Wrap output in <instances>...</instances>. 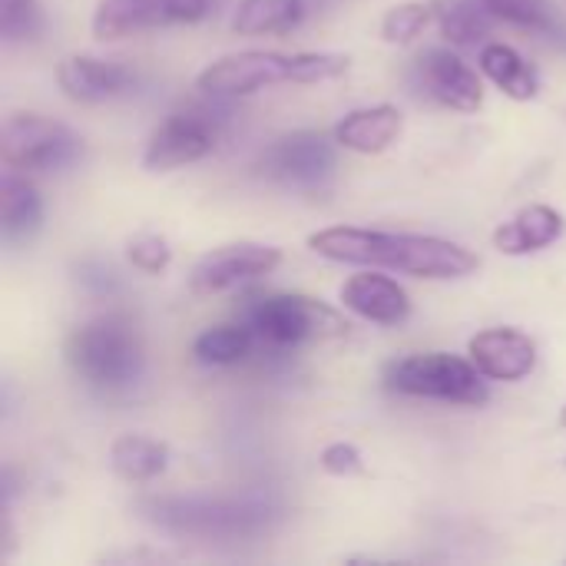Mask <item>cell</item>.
Listing matches in <instances>:
<instances>
[{"label":"cell","instance_id":"obj_1","mask_svg":"<svg viewBox=\"0 0 566 566\" xmlns=\"http://www.w3.org/2000/svg\"><path fill=\"white\" fill-rule=\"evenodd\" d=\"M308 249L328 262L391 269L415 279H461L478 269V255L461 242L415 232H381L361 226H332L308 235Z\"/></svg>","mask_w":566,"mask_h":566},{"label":"cell","instance_id":"obj_2","mask_svg":"<svg viewBox=\"0 0 566 566\" xmlns=\"http://www.w3.org/2000/svg\"><path fill=\"white\" fill-rule=\"evenodd\" d=\"M139 517L169 537L192 541H249L272 527L275 507L259 497H212V494H172L143 497Z\"/></svg>","mask_w":566,"mask_h":566},{"label":"cell","instance_id":"obj_3","mask_svg":"<svg viewBox=\"0 0 566 566\" xmlns=\"http://www.w3.org/2000/svg\"><path fill=\"white\" fill-rule=\"evenodd\" d=\"M73 375L99 395H123L146 371V345L139 325L123 312H106L70 332L63 345Z\"/></svg>","mask_w":566,"mask_h":566},{"label":"cell","instance_id":"obj_4","mask_svg":"<svg viewBox=\"0 0 566 566\" xmlns=\"http://www.w3.org/2000/svg\"><path fill=\"white\" fill-rule=\"evenodd\" d=\"M352 66L348 53H279V50H242L209 63L199 73V90L219 99L249 96L279 83H322L335 80Z\"/></svg>","mask_w":566,"mask_h":566},{"label":"cell","instance_id":"obj_5","mask_svg":"<svg viewBox=\"0 0 566 566\" xmlns=\"http://www.w3.org/2000/svg\"><path fill=\"white\" fill-rule=\"evenodd\" d=\"M245 325L252 328L255 342L269 348H298L305 342L342 338L348 332V322L335 308L298 292H272L249 298Z\"/></svg>","mask_w":566,"mask_h":566},{"label":"cell","instance_id":"obj_6","mask_svg":"<svg viewBox=\"0 0 566 566\" xmlns=\"http://www.w3.org/2000/svg\"><path fill=\"white\" fill-rule=\"evenodd\" d=\"M484 375L471 358H458L448 352H424L408 355L398 361H388L381 371V381L388 391L405 398H431V401H451V405H484L488 388L481 381Z\"/></svg>","mask_w":566,"mask_h":566},{"label":"cell","instance_id":"obj_7","mask_svg":"<svg viewBox=\"0 0 566 566\" xmlns=\"http://www.w3.org/2000/svg\"><path fill=\"white\" fill-rule=\"evenodd\" d=\"M83 139L43 113H10L0 129V159L13 172H53L76 163Z\"/></svg>","mask_w":566,"mask_h":566},{"label":"cell","instance_id":"obj_8","mask_svg":"<svg viewBox=\"0 0 566 566\" xmlns=\"http://www.w3.org/2000/svg\"><path fill=\"white\" fill-rule=\"evenodd\" d=\"M219 0H99L93 10V36L119 40L143 30L199 23L216 10Z\"/></svg>","mask_w":566,"mask_h":566},{"label":"cell","instance_id":"obj_9","mask_svg":"<svg viewBox=\"0 0 566 566\" xmlns=\"http://www.w3.org/2000/svg\"><path fill=\"white\" fill-rule=\"evenodd\" d=\"M282 262V249L265 242H229L212 252H206L189 275L192 292L199 295H219L229 289H239L242 282L262 279L275 272Z\"/></svg>","mask_w":566,"mask_h":566},{"label":"cell","instance_id":"obj_10","mask_svg":"<svg viewBox=\"0 0 566 566\" xmlns=\"http://www.w3.org/2000/svg\"><path fill=\"white\" fill-rule=\"evenodd\" d=\"M259 169L269 179L289 182V186H315L332 176L335 169V146L325 133L298 129L289 136H279L265 153L259 156Z\"/></svg>","mask_w":566,"mask_h":566},{"label":"cell","instance_id":"obj_11","mask_svg":"<svg viewBox=\"0 0 566 566\" xmlns=\"http://www.w3.org/2000/svg\"><path fill=\"white\" fill-rule=\"evenodd\" d=\"M216 149V126L202 113H172L163 119L143 153V166L149 172H166L179 166H192Z\"/></svg>","mask_w":566,"mask_h":566},{"label":"cell","instance_id":"obj_12","mask_svg":"<svg viewBox=\"0 0 566 566\" xmlns=\"http://www.w3.org/2000/svg\"><path fill=\"white\" fill-rule=\"evenodd\" d=\"M415 83L434 103L451 106V109H461V113H474L484 103L481 76L454 50H448V46L424 50L415 60Z\"/></svg>","mask_w":566,"mask_h":566},{"label":"cell","instance_id":"obj_13","mask_svg":"<svg viewBox=\"0 0 566 566\" xmlns=\"http://www.w3.org/2000/svg\"><path fill=\"white\" fill-rule=\"evenodd\" d=\"M56 86L73 103H106L129 93L136 86V73L119 60L73 53L56 63Z\"/></svg>","mask_w":566,"mask_h":566},{"label":"cell","instance_id":"obj_14","mask_svg":"<svg viewBox=\"0 0 566 566\" xmlns=\"http://www.w3.org/2000/svg\"><path fill=\"white\" fill-rule=\"evenodd\" d=\"M471 361L491 381H521L537 365V345L517 328H488L468 345Z\"/></svg>","mask_w":566,"mask_h":566},{"label":"cell","instance_id":"obj_15","mask_svg":"<svg viewBox=\"0 0 566 566\" xmlns=\"http://www.w3.org/2000/svg\"><path fill=\"white\" fill-rule=\"evenodd\" d=\"M342 305L348 312H355L358 318L371 322V325H401L411 315V298L408 292L388 279V275H352L342 285Z\"/></svg>","mask_w":566,"mask_h":566},{"label":"cell","instance_id":"obj_16","mask_svg":"<svg viewBox=\"0 0 566 566\" xmlns=\"http://www.w3.org/2000/svg\"><path fill=\"white\" fill-rule=\"evenodd\" d=\"M405 129V116L398 106L391 103H378V106H365L348 113L338 126H335V143L352 149V153H385Z\"/></svg>","mask_w":566,"mask_h":566},{"label":"cell","instance_id":"obj_17","mask_svg":"<svg viewBox=\"0 0 566 566\" xmlns=\"http://www.w3.org/2000/svg\"><path fill=\"white\" fill-rule=\"evenodd\" d=\"M43 226V199L30 179L7 169L0 179V232L7 245L30 242Z\"/></svg>","mask_w":566,"mask_h":566},{"label":"cell","instance_id":"obj_18","mask_svg":"<svg viewBox=\"0 0 566 566\" xmlns=\"http://www.w3.org/2000/svg\"><path fill=\"white\" fill-rule=\"evenodd\" d=\"M564 235V216L551 206H527L494 232V245L504 255H531L554 245Z\"/></svg>","mask_w":566,"mask_h":566},{"label":"cell","instance_id":"obj_19","mask_svg":"<svg viewBox=\"0 0 566 566\" xmlns=\"http://www.w3.org/2000/svg\"><path fill=\"white\" fill-rule=\"evenodd\" d=\"M481 70L511 99H521L524 103V99H534L537 90H541L537 70L514 46H507V43H484L481 46Z\"/></svg>","mask_w":566,"mask_h":566},{"label":"cell","instance_id":"obj_20","mask_svg":"<svg viewBox=\"0 0 566 566\" xmlns=\"http://www.w3.org/2000/svg\"><path fill=\"white\" fill-rule=\"evenodd\" d=\"M166 464H169V451L156 438L123 434L109 444V468L119 481L146 484V481L159 478L166 471Z\"/></svg>","mask_w":566,"mask_h":566},{"label":"cell","instance_id":"obj_21","mask_svg":"<svg viewBox=\"0 0 566 566\" xmlns=\"http://www.w3.org/2000/svg\"><path fill=\"white\" fill-rule=\"evenodd\" d=\"M305 0H242L232 17V30L242 36L285 33L305 17Z\"/></svg>","mask_w":566,"mask_h":566},{"label":"cell","instance_id":"obj_22","mask_svg":"<svg viewBox=\"0 0 566 566\" xmlns=\"http://www.w3.org/2000/svg\"><path fill=\"white\" fill-rule=\"evenodd\" d=\"M252 345H255V335L249 325H216V328H206L192 342V355L199 365L226 368V365H239L242 358H249Z\"/></svg>","mask_w":566,"mask_h":566},{"label":"cell","instance_id":"obj_23","mask_svg":"<svg viewBox=\"0 0 566 566\" xmlns=\"http://www.w3.org/2000/svg\"><path fill=\"white\" fill-rule=\"evenodd\" d=\"M491 20L494 17L484 7V0H448L441 3V13H438V27L444 40L458 46H478L488 36Z\"/></svg>","mask_w":566,"mask_h":566},{"label":"cell","instance_id":"obj_24","mask_svg":"<svg viewBox=\"0 0 566 566\" xmlns=\"http://www.w3.org/2000/svg\"><path fill=\"white\" fill-rule=\"evenodd\" d=\"M441 3L434 0H411V3H398L385 13L381 20V36L385 43H411L418 40L431 23H438Z\"/></svg>","mask_w":566,"mask_h":566},{"label":"cell","instance_id":"obj_25","mask_svg":"<svg viewBox=\"0 0 566 566\" xmlns=\"http://www.w3.org/2000/svg\"><path fill=\"white\" fill-rule=\"evenodd\" d=\"M484 7L491 10L494 20L524 27V30H537V33H557V13L551 10L547 0H484Z\"/></svg>","mask_w":566,"mask_h":566},{"label":"cell","instance_id":"obj_26","mask_svg":"<svg viewBox=\"0 0 566 566\" xmlns=\"http://www.w3.org/2000/svg\"><path fill=\"white\" fill-rule=\"evenodd\" d=\"M43 33L40 0H0V36L3 43H30Z\"/></svg>","mask_w":566,"mask_h":566},{"label":"cell","instance_id":"obj_27","mask_svg":"<svg viewBox=\"0 0 566 566\" xmlns=\"http://www.w3.org/2000/svg\"><path fill=\"white\" fill-rule=\"evenodd\" d=\"M126 259L133 262V269L146 272V275H159L163 269H169L172 262V249L163 235L153 232H139L126 242Z\"/></svg>","mask_w":566,"mask_h":566},{"label":"cell","instance_id":"obj_28","mask_svg":"<svg viewBox=\"0 0 566 566\" xmlns=\"http://www.w3.org/2000/svg\"><path fill=\"white\" fill-rule=\"evenodd\" d=\"M318 464H322V471H325V474H335V478H355V474H361V471H365L361 451H358L355 444H345V441L328 444V448L322 451Z\"/></svg>","mask_w":566,"mask_h":566},{"label":"cell","instance_id":"obj_29","mask_svg":"<svg viewBox=\"0 0 566 566\" xmlns=\"http://www.w3.org/2000/svg\"><path fill=\"white\" fill-rule=\"evenodd\" d=\"M76 279H80L83 289H90V292H96V295H113V292L119 289L116 272H113L109 265H103V262H80Z\"/></svg>","mask_w":566,"mask_h":566},{"label":"cell","instance_id":"obj_30","mask_svg":"<svg viewBox=\"0 0 566 566\" xmlns=\"http://www.w3.org/2000/svg\"><path fill=\"white\" fill-rule=\"evenodd\" d=\"M560 424H564V428H566V405H564V408H560Z\"/></svg>","mask_w":566,"mask_h":566}]
</instances>
